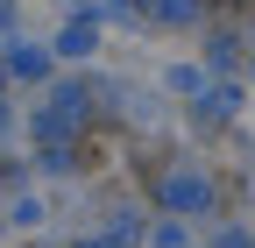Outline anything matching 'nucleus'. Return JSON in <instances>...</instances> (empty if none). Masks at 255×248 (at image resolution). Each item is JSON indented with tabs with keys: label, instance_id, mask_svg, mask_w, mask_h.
Instances as JSON below:
<instances>
[{
	"label": "nucleus",
	"instance_id": "obj_1",
	"mask_svg": "<svg viewBox=\"0 0 255 248\" xmlns=\"http://www.w3.org/2000/svg\"><path fill=\"white\" fill-rule=\"evenodd\" d=\"M142 7H149L156 21H191V14H199V7H191V0H142Z\"/></svg>",
	"mask_w": 255,
	"mask_h": 248
},
{
	"label": "nucleus",
	"instance_id": "obj_2",
	"mask_svg": "<svg viewBox=\"0 0 255 248\" xmlns=\"http://www.w3.org/2000/svg\"><path fill=\"white\" fill-rule=\"evenodd\" d=\"M57 50H64V57H92V28H64Z\"/></svg>",
	"mask_w": 255,
	"mask_h": 248
},
{
	"label": "nucleus",
	"instance_id": "obj_3",
	"mask_svg": "<svg viewBox=\"0 0 255 248\" xmlns=\"http://www.w3.org/2000/svg\"><path fill=\"white\" fill-rule=\"evenodd\" d=\"M85 248H100V241H85Z\"/></svg>",
	"mask_w": 255,
	"mask_h": 248
}]
</instances>
